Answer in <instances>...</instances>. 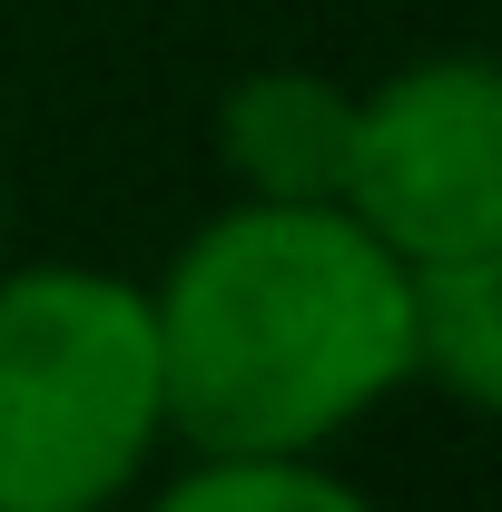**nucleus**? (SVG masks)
I'll use <instances>...</instances> for the list:
<instances>
[{"mask_svg": "<svg viewBox=\"0 0 502 512\" xmlns=\"http://www.w3.org/2000/svg\"><path fill=\"white\" fill-rule=\"evenodd\" d=\"M168 444L335 453L414 384L404 256L335 197H227L148 276Z\"/></svg>", "mask_w": 502, "mask_h": 512, "instance_id": "f257e3e1", "label": "nucleus"}, {"mask_svg": "<svg viewBox=\"0 0 502 512\" xmlns=\"http://www.w3.org/2000/svg\"><path fill=\"white\" fill-rule=\"evenodd\" d=\"M158 444L148 286L79 256L0 266V512H128Z\"/></svg>", "mask_w": 502, "mask_h": 512, "instance_id": "f03ea898", "label": "nucleus"}, {"mask_svg": "<svg viewBox=\"0 0 502 512\" xmlns=\"http://www.w3.org/2000/svg\"><path fill=\"white\" fill-rule=\"evenodd\" d=\"M335 207L404 266L502 256V69L483 50H424L355 89Z\"/></svg>", "mask_w": 502, "mask_h": 512, "instance_id": "7ed1b4c3", "label": "nucleus"}, {"mask_svg": "<svg viewBox=\"0 0 502 512\" xmlns=\"http://www.w3.org/2000/svg\"><path fill=\"white\" fill-rule=\"evenodd\" d=\"M345 138H355V89L296 60L247 69L217 99V168L237 197H335Z\"/></svg>", "mask_w": 502, "mask_h": 512, "instance_id": "20e7f679", "label": "nucleus"}, {"mask_svg": "<svg viewBox=\"0 0 502 512\" xmlns=\"http://www.w3.org/2000/svg\"><path fill=\"white\" fill-rule=\"evenodd\" d=\"M404 316H414V384L453 414L502 404V256H434L404 266Z\"/></svg>", "mask_w": 502, "mask_h": 512, "instance_id": "39448f33", "label": "nucleus"}, {"mask_svg": "<svg viewBox=\"0 0 502 512\" xmlns=\"http://www.w3.org/2000/svg\"><path fill=\"white\" fill-rule=\"evenodd\" d=\"M128 512H375L325 453H188V473H168L158 493L138 483Z\"/></svg>", "mask_w": 502, "mask_h": 512, "instance_id": "423d86ee", "label": "nucleus"}, {"mask_svg": "<svg viewBox=\"0 0 502 512\" xmlns=\"http://www.w3.org/2000/svg\"><path fill=\"white\" fill-rule=\"evenodd\" d=\"M0 217H10V197H0Z\"/></svg>", "mask_w": 502, "mask_h": 512, "instance_id": "0eeeda50", "label": "nucleus"}]
</instances>
